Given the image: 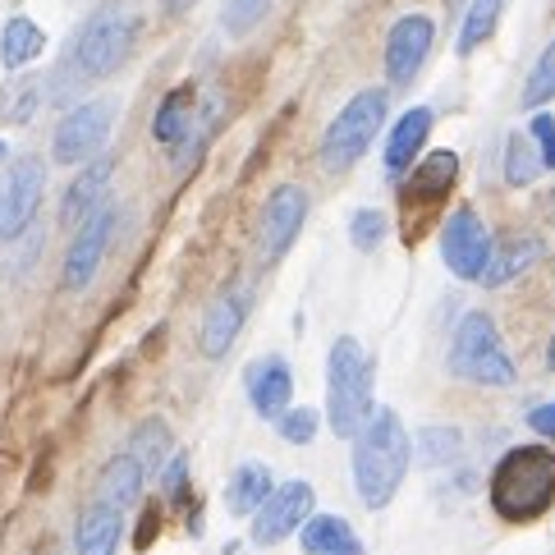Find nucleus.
Instances as JSON below:
<instances>
[{"label": "nucleus", "instance_id": "14", "mask_svg": "<svg viewBox=\"0 0 555 555\" xmlns=\"http://www.w3.org/2000/svg\"><path fill=\"white\" fill-rule=\"evenodd\" d=\"M409 180L400 184V203L413 211V207H436V203H446L450 197V189H454V180H460V156L454 152H427V156H418L409 170Z\"/></svg>", "mask_w": 555, "mask_h": 555}, {"label": "nucleus", "instance_id": "17", "mask_svg": "<svg viewBox=\"0 0 555 555\" xmlns=\"http://www.w3.org/2000/svg\"><path fill=\"white\" fill-rule=\"evenodd\" d=\"M111 175H115L111 156H102V162L92 156L88 170L65 189V203H61V225H65V230H78L92 211L106 207V197H111Z\"/></svg>", "mask_w": 555, "mask_h": 555}, {"label": "nucleus", "instance_id": "10", "mask_svg": "<svg viewBox=\"0 0 555 555\" xmlns=\"http://www.w3.org/2000/svg\"><path fill=\"white\" fill-rule=\"evenodd\" d=\"M441 257L454 271V281H478L487 257H491V234L482 225V216L473 207H454V216H446L441 225Z\"/></svg>", "mask_w": 555, "mask_h": 555}, {"label": "nucleus", "instance_id": "9", "mask_svg": "<svg viewBox=\"0 0 555 555\" xmlns=\"http://www.w3.org/2000/svg\"><path fill=\"white\" fill-rule=\"evenodd\" d=\"M115 230H120V207L106 203L102 211H92L83 225L74 230V244L65 253V289H88L96 281V271H102V257L115 240Z\"/></svg>", "mask_w": 555, "mask_h": 555}, {"label": "nucleus", "instance_id": "13", "mask_svg": "<svg viewBox=\"0 0 555 555\" xmlns=\"http://www.w3.org/2000/svg\"><path fill=\"white\" fill-rule=\"evenodd\" d=\"M304 221H308V189H299V184L271 189L262 211H257V248H262V257H281L299 240Z\"/></svg>", "mask_w": 555, "mask_h": 555}, {"label": "nucleus", "instance_id": "11", "mask_svg": "<svg viewBox=\"0 0 555 555\" xmlns=\"http://www.w3.org/2000/svg\"><path fill=\"white\" fill-rule=\"evenodd\" d=\"M431 42H436L431 14H404V18H395V28L386 33V51H382L390 88H409L413 78H418V69L427 65V55H431Z\"/></svg>", "mask_w": 555, "mask_h": 555}, {"label": "nucleus", "instance_id": "21", "mask_svg": "<svg viewBox=\"0 0 555 555\" xmlns=\"http://www.w3.org/2000/svg\"><path fill=\"white\" fill-rule=\"evenodd\" d=\"M431 125H436V115L427 106H413V111L400 115V125L390 129V138H386V170L395 175V180H400V175L423 156Z\"/></svg>", "mask_w": 555, "mask_h": 555}, {"label": "nucleus", "instance_id": "4", "mask_svg": "<svg viewBox=\"0 0 555 555\" xmlns=\"http://www.w3.org/2000/svg\"><path fill=\"white\" fill-rule=\"evenodd\" d=\"M133 37H138V18L120 5H106L96 10L83 28H78L74 47H69V69L78 83H92V78H111L129 61L133 51Z\"/></svg>", "mask_w": 555, "mask_h": 555}, {"label": "nucleus", "instance_id": "38", "mask_svg": "<svg viewBox=\"0 0 555 555\" xmlns=\"http://www.w3.org/2000/svg\"><path fill=\"white\" fill-rule=\"evenodd\" d=\"M546 216H551V221H555V189L546 193Z\"/></svg>", "mask_w": 555, "mask_h": 555}, {"label": "nucleus", "instance_id": "16", "mask_svg": "<svg viewBox=\"0 0 555 555\" xmlns=\"http://www.w3.org/2000/svg\"><path fill=\"white\" fill-rule=\"evenodd\" d=\"M244 317H248V294L234 289V285L221 289L207 304L203 322H197V349H203L207 359H225L230 345L240 340V331H244Z\"/></svg>", "mask_w": 555, "mask_h": 555}, {"label": "nucleus", "instance_id": "40", "mask_svg": "<svg viewBox=\"0 0 555 555\" xmlns=\"http://www.w3.org/2000/svg\"><path fill=\"white\" fill-rule=\"evenodd\" d=\"M0 162H5V143H0Z\"/></svg>", "mask_w": 555, "mask_h": 555}, {"label": "nucleus", "instance_id": "22", "mask_svg": "<svg viewBox=\"0 0 555 555\" xmlns=\"http://www.w3.org/2000/svg\"><path fill=\"white\" fill-rule=\"evenodd\" d=\"M299 542L308 555H363V542L335 514H308V524L299 528Z\"/></svg>", "mask_w": 555, "mask_h": 555}, {"label": "nucleus", "instance_id": "12", "mask_svg": "<svg viewBox=\"0 0 555 555\" xmlns=\"http://www.w3.org/2000/svg\"><path fill=\"white\" fill-rule=\"evenodd\" d=\"M312 501H317V491H312V482H304V478L275 487L267 501H262V509L253 514V542H257V546H275V542L294 538V532L308 524Z\"/></svg>", "mask_w": 555, "mask_h": 555}, {"label": "nucleus", "instance_id": "33", "mask_svg": "<svg viewBox=\"0 0 555 555\" xmlns=\"http://www.w3.org/2000/svg\"><path fill=\"white\" fill-rule=\"evenodd\" d=\"M454 450H460V431H454V427H423L418 431V464L423 468L450 464Z\"/></svg>", "mask_w": 555, "mask_h": 555}, {"label": "nucleus", "instance_id": "28", "mask_svg": "<svg viewBox=\"0 0 555 555\" xmlns=\"http://www.w3.org/2000/svg\"><path fill=\"white\" fill-rule=\"evenodd\" d=\"M129 454L138 464H143V473H162L170 464V431L162 418H152L133 431V441H129Z\"/></svg>", "mask_w": 555, "mask_h": 555}, {"label": "nucleus", "instance_id": "24", "mask_svg": "<svg viewBox=\"0 0 555 555\" xmlns=\"http://www.w3.org/2000/svg\"><path fill=\"white\" fill-rule=\"evenodd\" d=\"M143 464L133 460V454H115V460L102 468V482H96V501L102 505H115V509H129L138 501V491H143Z\"/></svg>", "mask_w": 555, "mask_h": 555}, {"label": "nucleus", "instance_id": "27", "mask_svg": "<svg viewBox=\"0 0 555 555\" xmlns=\"http://www.w3.org/2000/svg\"><path fill=\"white\" fill-rule=\"evenodd\" d=\"M538 175H542V156H538V147H532V138L509 133L505 138V184L528 189V184H538Z\"/></svg>", "mask_w": 555, "mask_h": 555}, {"label": "nucleus", "instance_id": "32", "mask_svg": "<svg viewBox=\"0 0 555 555\" xmlns=\"http://www.w3.org/2000/svg\"><path fill=\"white\" fill-rule=\"evenodd\" d=\"M267 14H271V0H225L221 5V28L230 37H248Z\"/></svg>", "mask_w": 555, "mask_h": 555}, {"label": "nucleus", "instance_id": "7", "mask_svg": "<svg viewBox=\"0 0 555 555\" xmlns=\"http://www.w3.org/2000/svg\"><path fill=\"white\" fill-rule=\"evenodd\" d=\"M115 125V102L111 96H96V102H78L51 133V162L55 166H83L96 152L106 147Z\"/></svg>", "mask_w": 555, "mask_h": 555}, {"label": "nucleus", "instance_id": "23", "mask_svg": "<svg viewBox=\"0 0 555 555\" xmlns=\"http://www.w3.org/2000/svg\"><path fill=\"white\" fill-rule=\"evenodd\" d=\"M42 51H47V33L37 28L28 14H14L10 24L0 28V65H5L10 74L14 69H28Z\"/></svg>", "mask_w": 555, "mask_h": 555}, {"label": "nucleus", "instance_id": "31", "mask_svg": "<svg viewBox=\"0 0 555 555\" xmlns=\"http://www.w3.org/2000/svg\"><path fill=\"white\" fill-rule=\"evenodd\" d=\"M386 230H390V221L376 207H363V211H353L349 216V244L359 248V253H376L386 244Z\"/></svg>", "mask_w": 555, "mask_h": 555}, {"label": "nucleus", "instance_id": "6", "mask_svg": "<svg viewBox=\"0 0 555 555\" xmlns=\"http://www.w3.org/2000/svg\"><path fill=\"white\" fill-rule=\"evenodd\" d=\"M386 111H390V92L386 88L353 92L345 102V111L326 125V138H322L326 170H349L353 162H363V152L372 147V138L382 133V125H386Z\"/></svg>", "mask_w": 555, "mask_h": 555}, {"label": "nucleus", "instance_id": "2", "mask_svg": "<svg viewBox=\"0 0 555 555\" xmlns=\"http://www.w3.org/2000/svg\"><path fill=\"white\" fill-rule=\"evenodd\" d=\"M491 509L505 524H532L555 505V450L514 446L491 468Z\"/></svg>", "mask_w": 555, "mask_h": 555}, {"label": "nucleus", "instance_id": "3", "mask_svg": "<svg viewBox=\"0 0 555 555\" xmlns=\"http://www.w3.org/2000/svg\"><path fill=\"white\" fill-rule=\"evenodd\" d=\"M326 418L335 436H359V427L372 418V359L367 349L340 335L326 359Z\"/></svg>", "mask_w": 555, "mask_h": 555}, {"label": "nucleus", "instance_id": "18", "mask_svg": "<svg viewBox=\"0 0 555 555\" xmlns=\"http://www.w3.org/2000/svg\"><path fill=\"white\" fill-rule=\"evenodd\" d=\"M152 138L170 152L197 143V88H175L152 115Z\"/></svg>", "mask_w": 555, "mask_h": 555}, {"label": "nucleus", "instance_id": "25", "mask_svg": "<svg viewBox=\"0 0 555 555\" xmlns=\"http://www.w3.org/2000/svg\"><path fill=\"white\" fill-rule=\"evenodd\" d=\"M275 491V482H271V468L267 464H240L230 473V487H225V505H230V514H257L262 509V501Z\"/></svg>", "mask_w": 555, "mask_h": 555}, {"label": "nucleus", "instance_id": "36", "mask_svg": "<svg viewBox=\"0 0 555 555\" xmlns=\"http://www.w3.org/2000/svg\"><path fill=\"white\" fill-rule=\"evenodd\" d=\"M528 427L538 431V436H551V441H555V400L532 409V413H528Z\"/></svg>", "mask_w": 555, "mask_h": 555}, {"label": "nucleus", "instance_id": "8", "mask_svg": "<svg viewBox=\"0 0 555 555\" xmlns=\"http://www.w3.org/2000/svg\"><path fill=\"white\" fill-rule=\"evenodd\" d=\"M42 193H47V162L42 156H18V162L0 175V244L18 240V230L37 216Z\"/></svg>", "mask_w": 555, "mask_h": 555}, {"label": "nucleus", "instance_id": "39", "mask_svg": "<svg viewBox=\"0 0 555 555\" xmlns=\"http://www.w3.org/2000/svg\"><path fill=\"white\" fill-rule=\"evenodd\" d=\"M546 363H551V372H555V335H551V345H546Z\"/></svg>", "mask_w": 555, "mask_h": 555}, {"label": "nucleus", "instance_id": "35", "mask_svg": "<svg viewBox=\"0 0 555 555\" xmlns=\"http://www.w3.org/2000/svg\"><path fill=\"white\" fill-rule=\"evenodd\" d=\"M528 138H532V147H538V156H542V170H555V115H546V111L532 115Z\"/></svg>", "mask_w": 555, "mask_h": 555}, {"label": "nucleus", "instance_id": "1", "mask_svg": "<svg viewBox=\"0 0 555 555\" xmlns=\"http://www.w3.org/2000/svg\"><path fill=\"white\" fill-rule=\"evenodd\" d=\"M413 460V441L395 409H372V418L353 436V487L367 509H386L400 491Z\"/></svg>", "mask_w": 555, "mask_h": 555}, {"label": "nucleus", "instance_id": "5", "mask_svg": "<svg viewBox=\"0 0 555 555\" xmlns=\"http://www.w3.org/2000/svg\"><path fill=\"white\" fill-rule=\"evenodd\" d=\"M446 367L473 386H514V363L501 345V331L487 312H468L460 326H454L450 340V359Z\"/></svg>", "mask_w": 555, "mask_h": 555}, {"label": "nucleus", "instance_id": "37", "mask_svg": "<svg viewBox=\"0 0 555 555\" xmlns=\"http://www.w3.org/2000/svg\"><path fill=\"white\" fill-rule=\"evenodd\" d=\"M193 5H197V0H162V10H166V14H189Z\"/></svg>", "mask_w": 555, "mask_h": 555}, {"label": "nucleus", "instance_id": "29", "mask_svg": "<svg viewBox=\"0 0 555 555\" xmlns=\"http://www.w3.org/2000/svg\"><path fill=\"white\" fill-rule=\"evenodd\" d=\"M42 102V83L37 78H14L0 88V125H28Z\"/></svg>", "mask_w": 555, "mask_h": 555}, {"label": "nucleus", "instance_id": "19", "mask_svg": "<svg viewBox=\"0 0 555 555\" xmlns=\"http://www.w3.org/2000/svg\"><path fill=\"white\" fill-rule=\"evenodd\" d=\"M542 253H546V244L538 240V234H509V240H491V257H487V267H482L478 281L487 289H501L509 281H519L532 262H542Z\"/></svg>", "mask_w": 555, "mask_h": 555}, {"label": "nucleus", "instance_id": "26", "mask_svg": "<svg viewBox=\"0 0 555 555\" xmlns=\"http://www.w3.org/2000/svg\"><path fill=\"white\" fill-rule=\"evenodd\" d=\"M501 5H505V0H473L468 14H464V24H460V37H454V51L473 55L482 42H491L495 18H501Z\"/></svg>", "mask_w": 555, "mask_h": 555}, {"label": "nucleus", "instance_id": "34", "mask_svg": "<svg viewBox=\"0 0 555 555\" xmlns=\"http://www.w3.org/2000/svg\"><path fill=\"white\" fill-rule=\"evenodd\" d=\"M275 427H281V436H285L289 446H308L312 436H317V427H322V413H317V409H294V404H289L281 418H275Z\"/></svg>", "mask_w": 555, "mask_h": 555}, {"label": "nucleus", "instance_id": "15", "mask_svg": "<svg viewBox=\"0 0 555 555\" xmlns=\"http://www.w3.org/2000/svg\"><path fill=\"white\" fill-rule=\"evenodd\" d=\"M244 390H248V404L262 413L267 423H275L294 400V372L281 353H262L244 367Z\"/></svg>", "mask_w": 555, "mask_h": 555}, {"label": "nucleus", "instance_id": "30", "mask_svg": "<svg viewBox=\"0 0 555 555\" xmlns=\"http://www.w3.org/2000/svg\"><path fill=\"white\" fill-rule=\"evenodd\" d=\"M546 102H555V37L546 42V51L538 55V65H532L528 83H524V96H519L524 111H542Z\"/></svg>", "mask_w": 555, "mask_h": 555}, {"label": "nucleus", "instance_id": "20", "mask_svg": "<svg viewBox=\"0 0 555 555\" xmlns=\"http://www.w3.org/2000/svg\"><path fill=\"white\" fill-rule=\"evenodd\" d=\"M120 538H125V509L92 501L83 514H78V528H74L78 555H115Z\"/></svg>", "mask_w": 555, "mask_h": 555}]
</instances>
